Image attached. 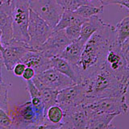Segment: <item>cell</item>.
<instances>
[{
	"label": "cell",
	"mask_w": 129,
	"mask_h": 129,
	"mask_svg": "<svg viewBox=\"0 0 129 129\" xmlns=\"http://www.w3.org/2000/svg\"><path fill=\"white\" fill-rule=\"evenodd\" d=\"M3 3V0H0V4H2Z\"/></svg>",
	"instance_id": "34"
},
{
	"label": "cell",
	"mask_w": 129,
	"mask_h": 129,
	"mask_svg": "<svg viewBox=\"0 0 129 129\" xmlns=\"http://www.w3.org/2000/svg\"><path fill=\"white\" fill-rule=\"evenodd\" d=\"M3 67V56H2V52L0 51V82H3V74H2V69Z\"/></svg>",
	"instance_id": "31"
},
{
	"label": "cell",
	"mask_w": 129,
	"mask_h": 129,
	"mask_svg": "<svg viewBox=\"0 0 129 129\" xmlns=\"http://www.w3.org/2000/svg\"><path fill=\"white\" fill-rule=\"evenodd\" d=\"M21 62L26 66L32 68L36 74L52 68L51 58L44 56L40 51H28L21 58Z\"/></svg>",
	"instance_id": "14"
},
{
	"label": "cell",
	"mask_w": 129,
	"mask_h": 129,
	"mask_svg": "<svg viewBox=\"0 0 129 129\" xmlns=\"http://www.w3.org/2000/svg\"><path fill=\"white\" fill-rule=\"evenodd\" d=\"M103 9H104V7L103 5L95 6V5H93L91 3H88V4H84V5L80 6L78 9L75 10L74 11L78 15L82 16V17L88 19L91 17V16L102 13L103 11Z\"/></svg>",
	"instance_id": "22"
},
{
	"label": "cell",
	"mask_w": 129,
	"mask_h": 129,
	"mask_svg": "<svg viewBox=\"0 0 129 129\" xmlns=\"http://www.w3.org/2000/svg\"><path fill=\"white\" fill-rule=\"evenodd\" d=\"M12 17H13V37L15 40L29 43L27 32L29 19V3L28 0H11Z\"/></svg>",
	"instance_id": "4"
},
{
	"label": "cell",
	"mask_w": 129,
	"mask_h": 129,
	"mask_svg": "<svg viewBox=\"0 0 129 129\" xmlns=\"http://www.w3.org/2000/svg\"><path fill=\"white\" fill-rule=\"evenodd\" d=\"M31 80L37 88L44 86L56 90H60L63 88L76 84L69 77L58 72L53 68L48 69L41 73L36 74Z\"/></svg>",
	"instance_id": "8"
},
{
	"label": "cell",
	"mask_w": 129,
	"mask_h": 129,
	"mask_svg": "<svg viewBox=\"0 0 129 129\" xmlns=\"http://www.w3.org/2000/svg\"><path fill=\"white\" fill-rule=\"evenodd\" d=\"M38 90L40 93V97H41L42 102L44 103V111L45 112L48 107H50L52 105L57 104V103H56V95H57L58 90L44 86L38 87Z\"/></svg>",
	"instance_id": "20"
},
{
	"label": "cell",
	"mask_w": 129,
	"mask_h": 129,
	"mask_svg": "<svg viewBox=\"0 0 129 129\" xmlns=\"http://www.w3.org/2000/svg\"><path fill=\"white\" fill-rule=\"evenodd\" d=\"M84 107V106H83ZM87 115V129H111L114 128L111 124L112 120L117 116L116 114H109L104 112H94L86 107Z\"/></svg>",
	"instance_id": "15"
},
{
	"label": "cell",
	"mask_w": 129,
	"mask_h": 129,
	"mask_svg": "<svg viewBox=\"0 0 129 129\" xmlns=\"http://www.w3.org/2000/svg\"><path fill=\"white\" fill-rule=\"evenodd\" d=\"M60 122L62 129H84L87 125V115L82 104L68 107L63 110Z\"/></svg>",
	"instance_id": "11"
},
{
	"label": "cell",
	"mask_w": 129,
	"mask_h": 129,
	"mask_svg": "<svg viewBox=\"0 0 129 129\" xmlns=\"http://www.w3.org/2000/svg\"><path fill=\"white\" fill-rule=\"evenodd\" d=\"M115 40V25L107 23H104L89 38L83 47L78 63L74 66L78 83L89 78L103 66Z\"/></svg>",
	"instance_id": "1"
},
{
	"label": "cell",
	"mask_w": 129,
	"mask_h": 129,
	"mask_svg": "<svg viewBox=\"0 0 129 129\" xmlns=\"http://www.w3.org/2000/svg\"><path fill=\"white\" fill-rule=\"evenodd\" d=\"M8 115L11 119V128H39L44 119H41L36 115L31 101L16 104L10 110Z\"/></svg>",
	"instance_id": "3"
},
{
	"label": "cell",
	"mask_w": 129,
	"mask_h": 129,
	"mask_svg": "<svg viewBox=\"0 0 129 129\" xmlns=\"http://www.w3.org/2000/svg\"><path fill=\"white\" fill-rule=\"evenodd\" d=\"M101 5L106 7L111 4H117L120 7H125L127 10L129 9V0H99Z\"/></svg>",
	"instance_id": "28"
},
{
	"label": "cell",
	"mask_w": 129,
	"mask_h": 129,
	"mask_svg": "<svg viewBox=\"0 0 129 129\" xmlns=\"http://www.w3.org/2000/svg\"><path fill=\"white\" fill-rule=\"evenodd\" d=\"M83 47L84 45L78 39L74 41H72L70 44H69L59 56L66 60L73 66H75L80 60Z\"/></svg>",
	"instance_id": "17"
},
{
	"label": "cell",
	"mask_w": 129,
	"mask_h": 129,
	"mask_svg": "<svg viewBox=\"0 0 129 129\" xmlns=\"http://www.w3.org/2000/svg\"><path fill=\"white\" fill-rule=\"evenodd\" d=\"M52 68L69 77L74 83H78V77L74 66L60 56H54L51 58Z\"/></svg>",
	"instance_id": "19"
},
{
	"label": "cell",
	"mask_w": 129,
	"mask_h": 129,
	"mask_svg": "<svg viewBox=\"0 0 129 129\" xmlns=\"http://www.w3.org/2000/svg\"><path fill=\"white\" fill-rule=\"evenodd\" d=\"M0 29L2 31L1 41L3 46L9 43L13 37V17L11 2L0 4Z\"/></svg>",
	"instance_id": "13"
},
{
	"label": "cell",
	"mask_w": 129,
	"mask_h": 129,
	"mask_svg": "<svg viewBox=\"0 0 129 129\" xmlns=\"http://www.w3.org/2000/svg\"><path fill=\"white\" fill-rule=\"evenodd\" d=\"M66 36L67 38L70 40V41H74V40H78L80 36V31H81V25H76V24H73L66 27L64 29Z\"/></svg>",
	"instance_id": "26"
},
{
	"label": "cell",
	"mask_w": 129,
	"mask_h": 129,
	"mask_svg": "<svg viewBox=\"0 0 129 129\" xmlns=\"http://www.w3.org/2000/svg\"><path fill=\"white\" fill-rule=\"evenodd\" d=\"M71 41L67 38L64 29L53 31L38 48V51L48 58L59 56Z\"/></svg>",
	"instance_id": "12"
},
{
	"label": "cell",
	"mask_w": 129,
	"mask_h": 129,
	"mask_svg": "<svg viewBox=\"0 0 129 129\" xmlns=\"http://www.w3.org/2000/svg\"><path fill=\"white\" fill-rule=\"evenodd\" d=\"M87 1H89V2H91V1H92V0H87Z\"/></svg>",
	"instance_id": "35"
},
{
	"label": "cell",
	"mask_w": 129,
	"mask_h": 129,
	"mask_svg": "<svg viewBox=\"0 0 129 129\" xmlns=\"http://www.w3.org/2000/svg\"><path fill=\"white\" fill-rule=\"evenodd\" d=\"M29 7L36 15L54 27L61 16L63 9L56 0H28Z\"/></svg>",
	"instance_id": "7"
},
{
	"label": "cell",
	"mask_w": 129,
	"mask_h": 129,
	"mask_svg": "<svg viewBox=\"0 0 129 129\" xmlns=\"http://www.w3.org/2000/svg\"><path fill=\"white\" fill-rule=\"evenodd\" d=\"M104 23L105 22L98 15L88 18L86 21L84 22L82 25H81L80 36L78 38L80 42L82 43L83 45H85V44H86V42L89 40V38H90Z\"/></svg>",
	"instance_id": "16"
},
{
	"label": "cell",
	"mask_w": 129,
	"mask_h": 129,
	"mask_svg": "<svg viewBox=\"0 0 129 129\" xmlns=\"http://www.w3.org/2000/svg\"><path fill=\"white\" fill-rule=\"evenodd\" d=\"M82 105L91 111L116 114L117 115L126 114L128 111V105L125 95L86 99Z\"/></svg>",
	"instance_id": "5"
},
{
	"label": "cell",
	"mask_w": 129,
	"mask_h": 129,
	"mask_svg": "<svg viewBox=\"0 0 129 129\" xmlns=\"http://www.w3.org/2000/svg\"><path fill=\"white\" fill-rule=\"evenodd\" d=\"M27 32L30 38L28 44L32 49L38 51L40 46L53 32V27L30 9Z\"/></svg>",
	"instance_id": "6"
},
{
	"label": "cell",
	"mask_w": 129,
	"mask_h": 129,
	"mask_svg": "<svg viewBox=\"0 0 129 129\" xmlns=\"http://www.w3.org/2000/svg\"><path fill=\"white\" fill-rule=\"evenodd\" d=\"M88 19L83 18L81 15H78L75 11H63L61 16L59 19L58 23L56 24L53 27V31L63 30L66 27L76 24V25H82V24L86 22Z\"/></svg>",
	"instance_id": "18"
},
{
	"label": "cell",
	"mask_w": 129,
	"mask_h": 129,
	"mask_svg": "<svg viewBox=\"0 0 129 129\" xmlns=\"http://www.w3.org/2000/svg\"><path fill=\"white\" fill-rule=\"evenodd\" d=\"M36 75V72L31 67H27L26 66V69L24 70L23 74H22V78L23 80L27 81V80H31L34 78V76Z\"/></svg>",
	"instance_id": "29"
},
{
	"label": "cell",
	"mask_w": 129,
	"mask_h": 129,
	"mask_svg": "<svg viewBox=\"0 0 129 129\" xmlns=\"http://www.w3.org/2000/svg\"><path fill=\"white\" fill-rule=\"evenodd\" d=\"M85 99H86V90L82 82L76 83L63 88L58 90L56 95V103L62 110L82 104Z\"/></svg>",
	"instance_id": "10"
},
{
	"label": "cell",
	"mask_w": 129,
	"mask_h": 129,
	"mask_svg": "<svg viewBox=\"0 0 129 129\" xmlns=\"http://www.w3.org/2000/svg\"><path fill=\"white\" fill-rule=\"evenodd\" d=\"M26 69V66L22 62H19L15 64V66L13 67L11 71H13V74L17 76V77H21L24 71V70Z\"/></svg>",
	"instance_id": "30"
},
{
	"label": "cell",
	"mask_w": 129,
	"mask_h": 129,
	"mask_svg": "<svg viewBox=\"0 0 129 129\" xmlns=\"http://www.w3.org/2000/svg\"><path fill=\"white\" fill-rule=\"evenodd\" d=\"M28 51L35 50L32 49L28 43L17 41L12 39L8 44L3 45V49L1 52L3 66H5L7 71H11L16 64L21 62V58Z\"/></svg>",
	"instance_id": "9"
},
{
	"label": "cell",
	"mask_w": 129,
	"mask_h": 129,
	"mask_svg": "<svg viewBox=\"0 0 129 129\" xmlns=\"http://www.w3.org/2000/svg\"><path fill=\"white\" fill-rule=\"evenodd\" d=\"M63 110L59 105L55 104L47 109L45 117L48 121L55 124H60L63 118Z\"/></svg>",
	"instance_id": "23"
},
{
	"label": "cell",
	"mask_w": 129,
	"mask_h": 129,
	"mask_svg": "<svg viewBox=\"0 0 129 129\" xmlns=\"http://www.w3.org/2000/svg\"><path fill=\"white\" fill-rule=\"evenodd\" d=\"M1 37H2V31H1V29H0V51L2 52V50L3 49V44H2Z\"/></svg>",
	"instance_id": "32"
},
{
	"label": "cell",
	"mask_w": 129,
	"mask_h": 129,
	"mask_svg": "<svg viewBox=\"0 0 129 129\" xmlns=\"http://www.w3.org/2000/svg\"><path fill=\"white\" fill-rule=\"evenodd\" d=\"M81 82L85 86L86 99L125 95L128 87V84L123 83L116 78L105 62L95 73Z\"/></svg>",
	"instance_id": "2"
},
{
	"label": "cell",
	"mask_w": 129,
	"mask_h": 129,
	"mask_svg": "<svg viewBox=\"0 0 129 129\" xmlns=\"http://www.w3.org/2000/svg\"><path fill=\"white\" fill-rule=\"evenodd\" d=\"M11 2V0H3V3H10Z\"/></svg>",
	"instance_id": "33"
},
{
	"label": "cell",
	"mask_w": 129,
	"mask_h": 129,
	"mask_svg": "<svg viewBox=\"0 0 129 129\" xmlns=\"http://www.w3.org/2000/svg\"><path fill=\"white\" fill-rule=\"evenodd\" d=\"M56 2L61 7L63 11H74L80 6L84 4L91 3V2H89L87 0H56Z\"/></svg>",
	"instance_id": "24"
},
{
	"label": "cell",
	"mask_w": 129,
	"mask_h": 129,
	"mask_svg": "<svg viewBox=\"0 0 129 129\" xmlns=\"http://www.w3.org/2000/svg\"><path fill=\"white\" fill-rule=\"evenodd\" d=\"M11 119L6 111L0 108V128H11Z\"/></svg>",
	"instance_id": "27"
},
{
	"label": "cell",
	"mask_w": 129,
	"mask_h": 129,
	"mask_svg": "<svg viewBox=\"0 0 129 129\" xmlns=\"http://www.w3.org/2000/svg\"><path fill=\"white\" fill-rule=\"evenodd\" d=\"M11 87L10 83H6L4 81L0 82V108L4 111H8V91Z\"/></svg>",
	"instance_id": "25"
},
{
	"label": "cell",
	"mask_w": 129,
	"mask_h": 129,
	"mask_svg": "<svg viewBox=\"0 0 129 129\" xmlns=\"http://www.w3.org/2000/svg\"><path fill=\"white\" fill-rule=\"evenodd\" d=\"M115 40L122 44L125 40L129 38V16L127 15L120 22L115 25Z\"/></svg>",
	"instance_id": "21"
}]
</instances>
